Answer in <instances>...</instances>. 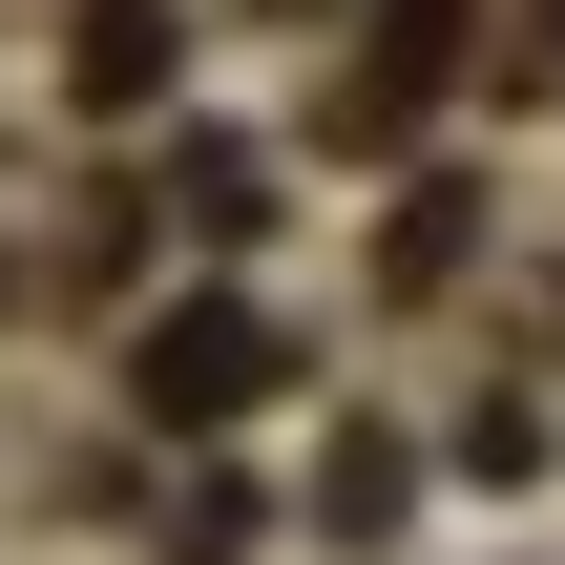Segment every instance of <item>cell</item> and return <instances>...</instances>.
I'll return each instance as SVG.
<instances>
[{"label":"cell","mask_w":565,"mask_h":565,"mask_svg":"<svg viewBox=\"0 0 565 565\" xmlns=\"http://www.w3.org/2000/svg\"><path fill=\"white\" fill-rule=\"evenodd\" d=\"M440 63H461V0H377V42H356V84H335V126H356V147H398V126L440 105Z\"/></svg>","instance_id":"obj_1"},{"label":"cell","mask_w":565,"mask_h":565,"mask_svg":"<svg viewBox=\"0 0 565 565\" xmlns=\"http://www.w3.org/2000/svg\"><path fill=\"white\" fill-rule=\"evenodd\" d=\"M168 84V0H84V105H147Z\"/></svg>","instance_id":"obj_3"},{"label":"cell","mask_w":565,"mask_h":565,"mask_svg":"<svg viewBox=\"0 0 565 565\" xmlns=\"http://www.w3.org/2000/svg\"><path fill=\"white\" fill-rule=\"evenodd\" d=\"M231 398H273V315H168L147 335V419H231Z\"/></svg>","instance_id":"obj_2"},{"label":"cell","mask_w":565,"mask_h":565,"mask_svg":"<svg viewBox=\"0 0 565 565\" xmlns=\"http://www.w3.org/2000/svg\"><path fill=\"white\" fill-rule=\"evenodd\" d=\"M315 503H335V524H398V503H419V461H398V440H335V482H315Z\"/></svg>","instance_id":"obj_4"}]
</instances>
